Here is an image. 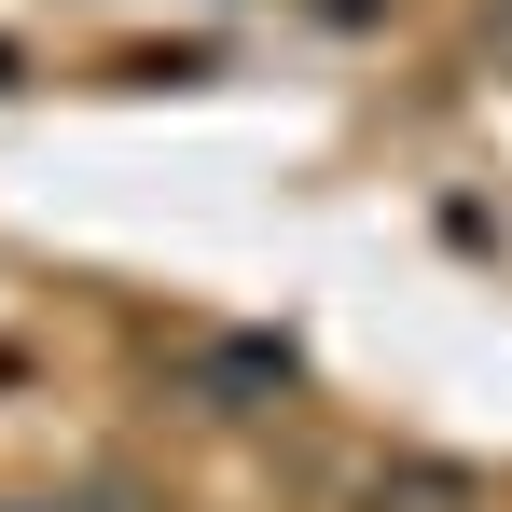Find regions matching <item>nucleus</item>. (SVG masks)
<instances>
[{"label":"nucleus","mask_w":512,"mask_h":512,"mask_svg":"<svg viewBox=\"0 0 512 512\" xmlns=\"http://www.w3.org/2000/svg\"><path fill=\"white\" fill-rule=\"evenodd\" d=\"M374 512H471L457 471H416V485H374Z\"/></svg>","instance_id":"nucleus-1"}]
</instances>
